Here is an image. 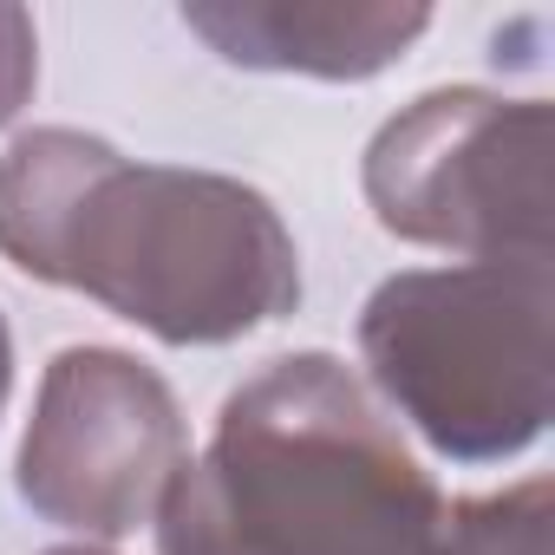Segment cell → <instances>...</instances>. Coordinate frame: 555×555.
<instances>
[{
    "label": "cell",
    "instance_id": "5",
    "mask_svg": "<svg viewBox=\"0 0 555 555\" xmlns=\"http://www.w3.org/2000/svg\"><path fill=\"white\" fill-rule=\"evenodd\" d=\"M190 470V425L157 366L118 347L53 353L14 451L21 503L86 542H125L157 522Z\"/></svg>",
    "mask_w": 555,
    "mask_h": 555
},
{
    "label": "cell",
    "instance_id": "9",
    "mask_svg": "<svg viewBox=\"0 0 555 555\" xmlns=\"http://www.w3.org/2000/svg\"><path fill=\"white\" fill-rule=\"evenodd\" d=\"M40 86V34L27 8H8L0 0V125H14L21 105Z\"/></svg>",
    "mask_w": 555,
    "mask_h": 555
},
{
    "label": "cell",
    "instance_id": "11",
    "mask_svg": "<svg viewBox=\"0 0 555 555\" xmlns=\"http://www.w3.org/2000/svg\"><path fill=\"white\" fill-rule=\"evenodd\" d=\"M40 555H118V548H105V542H60V548H40Z\"/></svg>",
    "mask_w": 555,
    "mask_h": 555
},
{
    "label": "cell",
    "instance_id": "1",
    "mask_svg": "<svg viewBox=\"0 0 555 555\" xmlns=\"http://www.w3.org/2000/svg\"><path fill=\"white\" fill-rule=\"evenodd\" d=\"M0 255L164 347H229L301 308V248L255 183L40 125L0 157Z\"/></svg>",
    "mask_w": 555,
    "mask_h": 555
},
{
    "label": "cell",
    "instance_id": "6",
    "mask_svg": "<svg viewBox=\"0 0 555 555\" xmlns=\"http://www.w3.org/2000/svg\"><path fill=\"white\" fill-rule=\"evenodd\" d=\"M183 27L209 40L216 60L248 73L301 79H373L412 53L431 8L392 0H190Z\"/></svg>",
    "mask_w": 555,
    "mask_h": 555
},
{
    "label": "cell",
    "instance_id": "3",
    "mask_svg": "<svg viewBox=\"0 0 555 555\" xmlns=\"http://www.w3.org/2000/svg\"><path fill=\"white\" fill-rule=\"evenodd\" d=\"M360 360L438 457H522L555 405V274L548 261L399 268L360 308Z\"/></svg>",
    "mask_w": 555,
    "mask_h": 555
},
{
    "label": "cell",
    "instance_id": "8",
    "mask_svg": "<svg viewBox=\"0 0 555 555\" xmlns=\"http://www.w3.org/2000/svg\"><path fill=\"white\" fill-rule=\"evenodd\" d=\"M157 548L164 555H248L216 516H209V503L196 496V483H190V470L170 483V496H164V509H157Z\"/></svg>",
    "mask_w": 555,
    "mask_h": 555
},
{
    "label": "cell",
    "instance_id": "4",
    "mask_svg": "<svg viewBox=\"0 0 555 555\" xmlns=\"http://www.w3.org/2000/svg\"><path fill=\"white\" fill-rule=\"evenodd\" d=\"M548 105L438 86L386 118L360 183L373 222L464 261H548Z\"/></svg>",
    "mask_w": 555,
    "mask_h": 555
},
{
    "label": "cell",
    "instance_id": "7",
    "mask_svg": "<svg viewBox=\"0 0 555 555\" xmlns=\"http://www.w3.org/2000/svg\"><path fill=\"white\" fill-rule=\"evenodd\" d=\"M548 477H522L496 496H457L444 503V542L451 555H548Z\"/></svg>",
    "mask_w": 555,
    "mask_h": 555
},
{
    "label": "cell",
    "instance_id": "2",
    "mask_svg": "<svg viewBox=\"0 0 555 555\" xmlns=\"http://www.w3.org/2000/svg\"><path fill=\"white\" fill-rule=\"evenodd\" d=\"M190 483L248 555H412L444 529V490L334 353L242 379Z\"/></svg>",
    "mask_w": 555,
    "mask_h": 555
},
{
    "label": "cell",
    "instance_id": "10",
    "mask_svg": "<svg viewBox=\"0 0 555 555\" xmlns=\"http://www.w3.org/2000/svg\"><path fill=\"white\" fill-rule=\"evenodd\" d=\"M8 392H14V334H8V314H0V412H8Z\"/></svg>",
    "mask_w": 555,
    "mask_h": 555
}]
</instances>
